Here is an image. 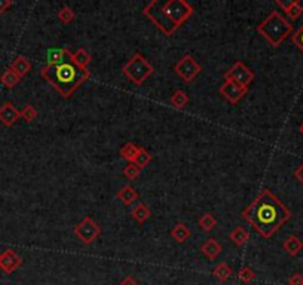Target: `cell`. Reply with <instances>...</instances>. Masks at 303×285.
<instances>
[{"instance_id": "7a4b0ae2", "label": "cell", "mask_w": 303, "mask_h": 285, "mask_svg": "<svg viewBox=\"0 0 303 285\" xmlns=\"http://www.w3.org/2000/svg\"><path fill=\"white\" fill-rule=\"evenodd\" d=\"M193 6L186 0H152L143 9L144 17L167 36H172L193 15Z\"/></svg>"}, {"instance_id": "8fae6325", "label": "cell", "mask_w": 303, "mask_h": 285, "mask_svg": "<svg viewBox=\"0 0 303 285\" xmlns=\"http://www.w3.org/2000/svg\"><path fill=\"white\" fill-rule=\"evenodd\" d=\"M20 118H21V112L14 106V103L6 101L0 106V122L5 127H14Z\"/></svg>"}, {"instance_id": "cb8c5ba5", "label": "cell", "mask_w": 303, "mask_h": 285, "mask_svg": "<svg viewBox=\"0 0 303 285\" xmlns=\"http://www.w3.org/2000/svg\"><path fill=\"white\" fill-rule=\"evenodd\" d=\"M171 104L175 109H184L189 104V95L186 94L183 89H177L174 94L171 95Z\"/></svg>"}, {"instance_id": "4dcf8cb0", "label": "cell", "mask_w": 303, "mask_h": 285, "mask_svg": "<svg viewBox=\"0 0 303 285\" xmlns=\"http://www.w3.org/2000/svg\"><path fill=\"white\" fill-rule=\"evenodd\" d=\"M21 118L26 122H33L34 119L37 118V110L34 109L32 104H27L23 110H21Z\"/></svg>"}, {"instance_id": "8992f818", "label": "cell", "mask_w": 303, "mask_h": 285, "mask_svg": "<svg viewBox=\"0 0 303 285\" xmlns=\"http://www.w3.org/2000/svg\"><path fill=\"white\" fill-rule=\"evenodd\" d=\"M74 235L80 242H83L85 245H89V244L95 242L101 235L100 224L92 217L86 216L82 219V222L74 226Z\"/></svg>"}, {"instance_id": "7c38bea8", "label": "cell", "mask_w": 303, "mask_h": 285, "mask_svg": "<svg viewBox=\"0 0 303 285\" xmlns=\"http://www.w3.org/2000/svg\"><path fill=\"white\" fill-rule=\"evenodd\" d=\"M276 6H279L288 18L291 20H297L300 18V15L303 14V6L299 0H290V2H281V0H276Z\"/></svg>"}, {"instance_id": "1f68e13d", "label": "cell", "mask_w": 303, "mask_h": 285, "mask_svg": "<svg viewBox=\"0 0 303 285\" xmlns=\"http://www.w3.org/2000/svg\"><path fill=\"white\" fill-rule=\"evenodd\" d=\"M291 42L303 52V24L299 27V30L291 36Z\"/></svg>"}, {"instance_id": "ffe728a7", "label": "cell", "mask_w": 303, "mask_h": 285, "mask_svg": "<svg viewBox=\"0 0 303 285\" xmlns=\"http://www.w3.org/2000/svg\"><path fill=\"white\" fill-rule=\"evenodd\" d=\"M20 80H21V77H20L14 70H11V68H6V70L3 71V74L0 76V82H2L3 86L8 88V89L15 88V86L20 83Z\"/></svg>"}, {"instance_id": "7402d4cb", "label": "cell", "mask_w": 303, "mask_h": 285, "mask_svg": "<svg viewBox=\"0 0 303 285\" xmlns=\"http://www.w3.org/2000/svg\"><path fill=\"white\" fill-rule=\"evenodd\" d=\"M118 199H121L125 205H131L133 202H135L138 199V193L133 186H124L122 189L118 192Z\"/></svg>"}, {"instance_id": "ac0fdd59", "label": "cell", "mask_w": 303, "mask_h": 285, "mask_svg": "<svg viewBox=\"0 0 303 285\" xmlns=\"http://www.w3.org/2000/svg\"><path fill=\"white\" fill-rule=\"evenodd\" d=\"M131 216H133V219H134L135 222L143 224V223H146L150 219L152 213H150V210H149V207L146 204L138 202L134 208L131 210Z\"/></svg>"}, {"instance_id": "6da1fadb", "label": "cell", "mask_w": 303, "mask_h": 285, "mask_svg": "<svg viewBox=\"0 0 303 285\" xmlns=\"http://www.w3.org/2000/svg\"><path fill=\"white\" fill-rule=\"evenodd\" d=\"M242 219L263 239H269L291 219V211L276 195L265 189L242 211Z\"/></svg>"}, {"instance_id": "484cf974", "label": "cell", "mask_w": 303, "mask_h": 285, "mask_svg": "<svg viewBox=\"0 0 303 285\" xmlns=\"http://www.w3.org/2000/svg\"><path fill=\"white\" fill-rule=\"evenodd\" d=\"M137 153H138V147L135 146L134 143H131V141H130V143H125V144L121 147V150H119V155L125 159V160H128V162H133Z\"/></svg>"}, {"instance_id": "e0dca14e", "label": "cell", "mask_w": 303, "mask_h": 285, "mask_svg": "<svg viewBox=\"0 0 303 285\" xmlns=\"http://www.w3.org/2000/svg\"><path fill=\"white\" fill-rule=\"evenodd\" d=\"M282 247H284L285 253L288 254V255L296 257V255L300 254V251L303 250V242L300 241V238H297L296 235H290V236L284 241Z\"/></svg>"}, {"instance_id": "277c9868", "label": "cell", "mask_w": 303, "mask_h": 285, "mask_svg": "<svg viewBox=\"0 0 303 285\" xmlns=\"http://www.w3.org/2000/svg\"><path fill=\"white\" fill-rule=\"evenodd\" d=\"M257 32L260 33L272 46H279L288 36L293 33V24L285 20L281 12L272 11L269 15L257 26Z\"/></svg>"}, {"instance_id": "5bb4252c", "label": "cell", "mask_w": 303, "mask_h": 285, "mask_svg": "<svg viewBox=\"0 0 303 285\" xmlns=\"http://www.w3.org/2000/svg\"><path fill=\"white\" fill-rule=\"evenodd\" d=\"M71 54L73 52H70L67 48H51L46 52V60H48V64L63 63V61L71 60Z\"/></svg>"}, {"instance_id": "2e32d148", "label": "cell", "mask_w": 303, "mask_h": 285, "mask_svg": "<svg viewBox=\"0 0 303 285\" xmlns=\"http://www.w3.org/2000/svg\"><path fill=\"white\" fill-rule=\"evenodd\" d=\"M190 229L184 224V223H177L172 229H171V238L177 242V244H184L189 238H190Z\"/></svg>"}, {"instance_id": "5b68a950", "label": "cell", "mask_w": 303, "mask_h": 285, "mask_svg": "<svg viewBox=\"0 0 303 285\" xmlns=\"http://www.w3.org/2000/svg\"><path fill=\"white\" fill-rule=\"evenodd\" d=\"M153 70H155L153 65L149 63L143 57V54H140V52H135L134 55L128 60V63L122 67L124 74L137 86L143 85L147 80V77L152 76Z\"/></svg>"}, {"instance_id": "44dd1931", "label": "cell", "mask_w": 303, "mask_h": 285, "mask_svg": "<svg viewBox=\"0 0 303 285\" xmlns=\"http://www.w3.org/2000/svg\"><path fill=\"white\" fill-rule=\"evenodd\" d=\"M232 273H234V270H232V267L228 264V263H219L216 267H214V270H213V275L216 276V279H219L220 282H226L231 276H232Z\"/></svg>"}, {"instance_id": "d4e9b609", "label": "cell", "mask_w": 303, "mask_h": 285, "mask_svg": "<svg viewBox=\"0 0 303 285\" xmlns=\"http://www.w3.org/2000/svg\"><path fill=\"white\" fill-rule=\"evenodd\" d=\"M198 224H199V227H201L204 232H211L217 226V220H216V217L211 213H205V214H202L201 217H199Z\"/></svg>"}, {"instance_id": "d590c367", "label": "cell", "mask_w": 303, "mask_h": 285, "mask_svg": "<svg viewBox=\"0 0 303 285\" xmlns=\"http://www.w3.org/2000/svg\"><path fill=\"white\" fill-rule=\"evenodd\" d=\"M119 285H140V284H138V281L135 279L134 276H125V278L121 281V284Z\"/></svg>"}, {"instance_id": "d6a6232c", "label": "cell", "mask_w": 303, "mask_h": 285, "mask_svg": "<svg viewBox=\"0 0 303 285\" xmlns=\"http://www.w3.org/2000/svg\"><path fill=\"white\" fill-rule=\"evenodd\" d=\"M288 285H303V275L296 272L288 278Z\"/></svg>"}, {"instance_id": "9c48e42d", "label": "cell", "mask_w": 303, "mask_h": 285, "mask_svg": "<svg viewBox=\"0 0 303 285\" xmlns=\"http://www.w3.org/2000/svg\"><path fill=\"white\" fill-rule=\"evenodd\" d=\"M21 264H23V258L14 250L8 248L3 253H0V269L5 273L8 275L14 273L18 267H21Z\"/></svg>"}, {"instance_id": "83f0119b", "label": "cell", "mask_w": 303, "mask_h": 285, "mask_svg": "<svg viewBox=\"0 0 303 285\" xmlns=\"http://www.w3.org/2000/svg\"><path fill=\"white\" fill-rule=\"evenodd\" d=\"M74 17H76L74 11H73L71 8H68V6H63V8L60 9V12H58V20H60L64 26H68V24L74 20Z\"/></svg>"}, {"instance_id": "836d02e7", "label": "cell", "mask_w": 303, "mask_h": 285, "mask_svg": "<svg viewBox=\"0 0 303 285\" xmlns=\"http://www.w3.org/2000/svg\"><path fill=\"white\" fill-rule=\"evenodd\" d=\"M12 5H14L12 0H0V15L5 14V12H6Z\"/></svg>"}, {"instance_id": "9a60e30c", "label": "cell", "mask_w": 303, "mask_h": 285, "mask_svg": "<svg viewBox=\"0 0 303 285\" xmlns=\"http://www.w3.org/2000/svg\"><path fill=\"white\" fill-rule=\"evenodd\" d=\"M9 68L14 70L20 77H24V76H27V74L30 73V70H32V63H30V60H29L27 57L18 55V57L14 58V61L11 63Z\"/></svg>"}, {"instance_id": "603a6c76", "label": "cell", "mask_w": 303, "mask_h": 285, "mask_svg": "<svg viewBox=\"0 0 303 285\" xmlns=\"http://www.w3.org/2000/svg\"><path fill=\"white\" fill-rule=\"evenodd\" d=\"M229 238H231V241L235 244L236 247H242V245L248 241L250 233H248V230L244 229L242 226H238V227H235V229L231 232Z\"/></svg>"}, {"instance_id": "ba28073f", "label": "cell", "mask_w": 303, "mask_h": 285, "mask_svg": "<svg viewBox=\"0 0 303 285\" xmlns=\"http://www.w3.org/2000/svg\"><path fill=\"white\" fill-rule=\"evenodd\" d=\"M174 71L184 82L190 83V82H193L196 79V76L202 71V65L192 55H184L181 60H178V63H175Z\"/></svg>"}, {"instance_id": "f1b7e54d", "label": "cell", "mask_w": 303, "mask_h": 285, "mask_svg": "<svg viewBox=\"0 0 303 285\" xmlns=\"http://www.w3.org/2000/svg\"><path fill=\"white\" fill-rule=\"evenodd\" d=\"M238 278H239L241 282H244V284H250L251 281H254L256 273H254V270H253L251 267L244 266V267H241V270L238 272Z\"/></svg>"}, {"instance_id": "f546056e", "label": "cell", "mask_w": 303, "mask_h": 285, "mask_svg": "<svg viewBox=\"0 0 303 285\" xmlns=\"http://www.w3.org/2000/svg\"><path fill=\"white\" fill-rule=\"evenodd\" d=\"M140 171H141V168H138L134 162H128L127 166L124 168L122 174H124V177L128 178V180H135V178L140 175Z\"/></svg>"}, {"instance_id": "d6986e66", "label": "cell", "mask_w": 303, "mask_h": 285, "mask_svg": "<svg viewBox=\"0 0 303 285\" xmlns=\"http://www.w3.org/2000/svg\"><path fill=\"white\" fill-rule=\"evenodd\" d=\"M71 60H73V63L76 64V65H79L80 68H86L88 70V65L91 63L92 57H91V54L85 48H79L77 51H74L71 54Z\"/></svg>"}, {"instance_id": "30bf717a", "label": "cell", "mask_w": 303, "mask_h": 285, "mask_svg": "<svg viewBox=\"0 0 303 285\" xmlns=\"http://www.w3.org/2000/svg\"><path fill=\"white\" fill-rule=\"evenodd\" d=\"M219 92L223 95V98H226L229 103L236 104L247 95L248 88H241V86H238L229 80H225V83L219 88Z\"/></svg>"}, {"instance_id": "e575fe53", "label": "cell", "mask_w": 303, "mask_h": 285, "mask_svg": "<svg viewBox=\"0 0 303 285\" xmlns=\"http://www.w3.org/2000/svg\"><path fill=\"white\" fill-rule=\"evenodd\" d=\"M294 177H296V180H297L300 184H303V163L302 165H299V166L294 169Z\"/></svg>"}, {"instance_id": "4fadbf2b", "label": "cell", "mask_w": 303, "mask_h": 285, "mask_svg": "<svg viewBox=\"0 0 303 285\" xmlns=\"http://www.w3.org/2000/svg\"><path fill=\"white\" fill-rule=\"evenodd\" d=\"M222 250H223V247H222L220 242H219L217 239H214V238L207 239L201 245V253L204 254L208 260H216V258L220 255Z\"/></svg>"}, {"instance_id": "8d00e7d4", "label": "cell", "mask_w": 303, "mask_h": 285, "mask_svg": "<svg viewBox=\"0 0 303 285\" xmlns=\"http://www.w3.org/2000/svg\"><path fill=\"white\" fill-rule=\"evenodd\" d=\"M299 131H300V134H302V135H303V122H302V124H300V127H299Z\"/></svg>"}, {"instance_id": "4316f807", "label": "cell", "mask_w": 303, "mask_h": 285, "mask_svg": "<svg viewBox=\"0 0 303 285\" xmlns=\"http://www.w3.org/2000/svg\"><path fill=\"white\" fill-rule=\"evenodd\" d=\"M133 162H134L138 168H144V166H147L152 162V155L144 147H138V153L135 155Z\"/></svg>"}, {"instance_id": "3957f363", "label": "cell", "mask_w": 303, "mask_h": 285, "mask_svg": "<svg viewBox=\"0 0 303 285\" xmlns=\"http://www.w3.org/2000/svg\"><path fill=\"white\" fill-rule=\"evenodd\" d=\"M40 76L63 98H68L91 77V71L80 68L73 63V60H67L63 63L43 65L40 68Z\"/></svg>"}, {"instance_id": "52a82bcc", "label": "cell", "mask_w": 303, "mask_h": 285, "mask_svg": "<svg viewBox=\"0 0 303 285\" xmlns=\"http://www.w3.org/2000/svg\"><path fill=\"white\" fill-rule=\"evenodd\" d=\"M225 80H229L241 88H248V85L254 80V71L242 61H236L225 73Z\"/></svg>"}]
</instances>
